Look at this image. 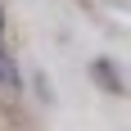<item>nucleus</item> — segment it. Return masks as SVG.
Segmentation results:
<instances>
[{
    "label": "nucleus",
    "instance_id": "2",
    "mask_svg": "<svg viewBox=\"0 0 131 131\" xmlns=\"http://www.w3.org/2000/svg\"><path fill=\"white\" fill-rule=\"evenodd\" d=\"M91 72H95V81H104V91H122V72L108 63V59H95Z\"/></svg>",
    "mask_w": 131,
    "mask_h": 131
},
{
    "label": "nucleus",
    "instance_id": "1",
    "mask_svg": "<svg viewBox=\"0 0 131 131\" xmlns=\"http://www.w3.org/2000/svg\"><path fill=\"white\" fill-rule=\"evenodd\" d=\"M18 91H23V72H18V63H14L9 45L0 41V95H5V100H18Z\"/></svg>",
    "mask_w": 131,
    "mask_h": 131
},
{
    "label": "nucleus",
    "instance_id": "3",
    "mask_svg": "<svg viewBox=\"0 0 131 131\" xmlns=\"http://www.w3.org/2000/svg\"><path fill=\"white\" fill-rule=\"evenodd\" d=\"M0 32H5V9H0Z\"/></svg>",
    "mask_w": 131,
    "mask_h": 131
}]
</instances>
